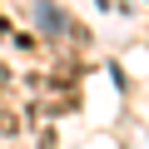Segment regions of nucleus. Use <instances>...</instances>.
Wrapping results in <instances>:
<instances>
[{
    "label": "nucleus",
    "instance_id": "obj_1",
    "mask_svg": "<svg viewBox=\"0 0 149 149\" xmlns=\"http://www.w3.org/2000/svg\"><path fill=\"white\" fill-rule=\"evenodd\" d=\"M20 129H25L20 109H5V104H0V134H5V139H20Z\"/></svg>",
    "mask_w": 149,
    "mask_h": 149
},
{
    "label": "nucleus",
    "instance_id": "obj_2",
    "mask_svg": "<svg viewBox=\"0 0 149 149\" xmlns=\"http://www.w3.org/2000/svg\"><path fill=\"white\" fill-rule=\"evenodd\" d=\"M104 70H109L114 90H119V95H129V74H124V65H119V60H104Z\"/></svg>",
    "mask_w": 149,
    "mask_h": 149
},
{
    "label": "nucleus",
    "instance_id": "obj_3",
    "mask_svg": "<svg viewBox=\"0 0 149 149\" xmlns=\"http://www.w3.org/2000/svg\"><path fill=\"white\" fill-rule=\"evenodd\" d=\"M10 45H15V50H35V45H40V35H30V30H15V35H10Z\"/></svg>",
    "mask_w": 149,
    "mask_h": 149
},
{
    "label": "nucleus",
    "instance_id": "obj_4",
    "mask_svg": "<svg viewBox=\"0 0 149 149\" xmlns=\"http://www.w3.org/2000/svg\"><path fill=\"white\" fill-rule=\"evenodd\" d=\"M10 85H15V70H10L5 60H0V95H10Z\"/></svg>",
    "mask_w": 149,
    "mask_h": 149
},
{
    "label": "nucleus",
    "instance_id": "obj_5",
    "mask_svg": "<svg viewBox=\"0 0 149 149\" xmlns=\"http://www.w3.org/2000/svg\"><path fill=\"white\" fill-rule=\"evenodd\" d=\"M15 35V25H10V15H0V40H10Z\"/></svg>",
    "mask_w": 149,
    "mask_h": 149
}]
</instances>
